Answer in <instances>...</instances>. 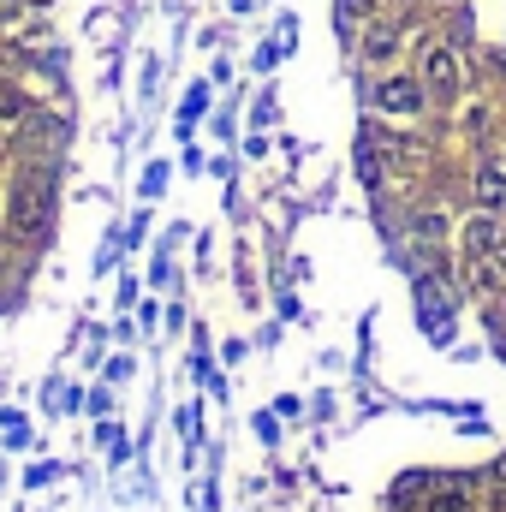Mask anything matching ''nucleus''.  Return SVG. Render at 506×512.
Wrapping results in <instances>:
<instances>
[{
	"label": "nucleus",
	"instance_id": "1a4fd4ad",
	"mask_svg": "<svg viewBox=\"0 0 506 512\" xmlns=\"http://www.w3.org/2000/svg\"><path fill=\"white\" fill-rule=\"evenodd\" d=\"M417 233H423V239H429V245H435V239H441V233H447V227H441V215H423V221H417Z\"/></svg>",
	"mask_w": 506,
	"mask_h": 512
},
{
	"label": "nucleus",
	"instance_id": "20e7f679",
	"mask_svg": "<svg viewBox=\"0 0 506 512\" xmlns=\"http://www.w3.org/2000/svg\"><path fill=\"white\" fill-rule=\"evenodd\" d=\"M376 102L387 114H417V108H423V84H417V78H381Z\"/></svg>",
	"mask_w": 506,
	"mask_h": 512
},
{
	"label": "nucleus",
	"instance_id": "7ed1b4c3",
	"mask_svg": "<svg viewBox=\"0 0 506 512\" xmlns=\"http://www.w3.org/2000/svg\"><path fill=\"white\" fill-rule=\"evenodd\" d=\"M42 215H48V191L24 179V185H18V197H12V227H18V233H36V227H42Z\"/></svg>",
	"mask_w": 506,
	"mask_h": 512
},
{
	"label": "nucleus",
	"instance_id": "9d476101",
	"mask_svg": "<svg viewBox=\"0 0 506 512\" xmlns=\"http://www.w3.org/2000/svg\"><path fill=\"white\" fill-rule=\"evenodd\" d=\"M6 143H12V126H6V120H0V155H6Z\"/></svg>",
	"mask_w": 506,
	"mask_h": 512
},
{
	"label": "nucleus",
	"instance_id": "9b49d317",
	"mask_svg": "<svg viewBox=\"0 0 506 512\" xmlns=\"http://www.w3.org/2000/svg\"><path fill=\"white\" fill-rule=\"evenodd\" d=\"M358 6H364V12H370V0H346V12H358Z\"/></svg>",
	"mask_w": 506,
	"mask_h": 512
},
{
	"label": "nucleus",
	"instance_id": "f257e3e1",
	"mask_svg": "<svg viewBox=\"0 0 506 512\" xmlns=\"http://www.w3.org/2000/svg\"><path fill=\"white\" fill-rule=\"evenodd\" d=\"M423 84H429L435 96H453V90H459V54H453V48H429V54H423Z\"/></svg>",
	"mask_w": 506,
	"mask_h": 512
},
{
	"label": "nucleus",
	"instance_id": "0eeeda50",
	"mask_svg": "<svg viewBox=\"0 0 506 512\" xmlns=\"http://www.w3.org/2000/svg\"><path fill=\"white\" fill-rule=\"evenodd\" d=\"M429 512H471V495H465V483H447V489L429 501Z\"/></svg>",
	"mask_w": 506,
	"mask_h": 512
},
{
	"label": "nucleus",
	"instance_id": "6e6552de",
	"mask_svg": "<svg viewBox=\"0 0 506 512\" xmlns=\"http://www.w3.org/2000/svg\"><path fill=\"white\" fill-rule=\"evenodd\" d=\"M18 114H24V96H18V90H0V120H6V126H12V120H18Z\"/></svg>",
	"mask_w": 506,
	"mask_h": 512
},
{
	"label": "nucleus",
	"instance_id": "f8f14e48",
	"mask_svg": "<svg viewBox=\"0 0 506 512\" xmlns=\"http://www.w3.org/2000/svg\"><path fill=\"white\" fill-rule=\"evenodd\" d=\"M501 477H506V459H501Z\"/></svg>",
	"mask_w": 506,
	"mask_h": 512
},
{
	"label": "nucleus",
	"instance_id": "39448f33",
	"mask_svg": "<svg viewBox=\"0 0 506 512\" xmlns=\"http://www.w3.org/2000/svg\"><path fill=\"white\" fill-rule=\"evenodd\" d=\"M471 191H477V203H483V209H501V203H506V167H501V161H483V167H477V179H471Z\"/></svg>",
	"mask_w": 506,
	"mask_h": 512
},
{
	"label": "nucleus",
	"instance_id": "423d86ee",
	"mask_svg": "<svg viewBox=\"0 0 506 512\" xmlns=\"http://www.w3.org/2000/svg\"><path fill=\"white\" fill-rule=\"evenodd\" d=\"M393 48H399V30H393V24H376V30L364 36V54H370V60H387Z\"/></svg>",
	"mask_w": 506,
	"mask_h": 512
},
{
	"label": "nucleus",
	"instance_id": "f03ea898",
	"mask_svg": "<svg viewBox=\"0 0 506 512\" xmlns=\"http://www.w3.org/2000/svg\"><path fill=\"white\" fill-rule=\"evenodd\" d=\"M495 251H506V227L495 221V209H483L465 227V256H495Z\"/></svg>",
	"mask_w": 506,
	"mask_h": 512
}]
</instances>
